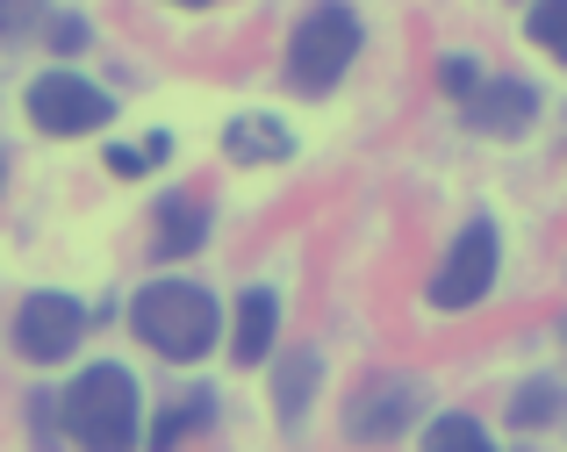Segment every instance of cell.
I'll return each instance as SVG.
<instances>
[{
  "mask_svg": "<svg viewBox=\"0 0 567 452\" xmlns=\"http://www.w3.org/2000/svg\"><path fill=\"white\" fill-rule=\"evenodd\" d=\"M130 323H137V338L158 359H202L216 345L223 316L208 301V288H194V280H152V288L130 301Z\"/></svg>",
  "mask_w": 567,
  "mask_h": 452,
  "instance_id": "1",
  "label": "cell"
},
{
  "mask_svg": "<svg viewBox=\"0 0 567 452\" xmlns=\"http://www.w3.org/2000/svg\"><path fill=\"white\" fill-rule=\"evenodd\" d=\"M65 431L80 452H137V381L123 367H86L65 388Z\"/></svg>",
  "mask_w": 567,
  "mask_h": 452,
  "instance_id": "2",
  "label": "cell"
},
{
  "mask_svg": "<svg viewBox=\"0 0 567 452\" xmlns=\"http://www.w3.org/2000/svg\"><path fill=\"white\" fill-rule=\"evenodd\" d=\"M360 58V14L346 0H323L295 22V43H288V86L295 94H331L346 80V65Z\"/></svg>",
  "mask_w": 567,
  "mask_h": 452,
  "instance_id": "3",
  "label": "cell"
},
{
  "mask_svg": "<svg viewBox=\"0 0 567 452\" xmlns=\"http://www.w3.org/2000/svg\"><path fill=\"white\" fill-rule=\"evenodd\" d=\"M496 266H503V237L488 216H474L467 230L445 245L439 274H431V309H474L488 288H496Z\"/></svg>",
  "mask_w": 567,
  "mask_h": 452,
  "instance_id": "4",
  "label": "cell"
},
{
  "mask_svg": "<svg viewBox=\"0 0 567 452\" xmlns=\"http://www.w3.org/2000/svg\"><path fill=\"white\" fill-rule=\"evenodd\" d=\"M115 115V101L101 94L94 80H80V72H43L37 86H29V123L43 130V137H86V130H101Z\"/></svg>",
  "mask_w": 567,
  "mask_h": 452,
  "instance_id": "5",
  "label": "cell"
},
{
  "mask_svg": "<svg viewBox=\"0 0 567 452\" xmlns=\"http://www.w3.org/2000/svg\"><path fill=\"white\" fill-rule=\"evenodd\" d=\"M80 338H86V309L72 295H29L22 309H14V345H22V359H37V367H58Z\"/></svg>",
  "mask_w": 567,
  "mask_h": 452,
  "instance_id": "6",
  "label": "cell"
},
{
  "mask_svg": "<svg viewBox=\"0 0 567 452\" xmlns=\"http://www.w3.org/2000/svg\"><path fill=\"white\" fill-rule=\"evenodd\" d=\"M460 109H467V130H482V137H525V130L539 123V86L496 72V80H482Z\"/></svg>",
  "mask_w": 567,
  "mask_h": 452,
  "instance_id": "7",
  "label": "cell"
},
{
  "mask_svg": "<svg viewBox=\"0 0 567 452\" xmlns=\"http://www.w3.org/2000/svg\"><path fill=\"white\" fill-rule=\"evenodd\" d=\"M416 381H374V388H360V402H352V417H346V431L360 445H388L395 431H410V417H416Z\"/></svg>",
  "mask_w": 567,
  "mask_h": 452,
  "instance_id": "8",
  "label": "cell"
},
{
  "mask_svg": "<svg viewBox=\"0 0 567 452\" xmlns=\"http://www.w3.org/2000/svg\"><path fill=\"white\" fill-rule=\"evenodd\" d=\"M274 330H280V295L274 288H245L237 295V330H230L237 367H259V359L274 352Z\"/></svg>",
  "mask_w": 567,
  "mask_h": 452,
  "instance_id": "9",
  "label": "cell"
},
{
  "mask_svg": "<svg viewBox=\"0 0 567 452\" xmlns=\"http://www.w3.org/2000/svg\"><path fill=\"white\" fill-rule=\"evenodd\" d=\"M208 237V208L194 202V194H166L158 202V230H152V251L158 259H181V251H194Z\"/></svg>",
  "mask_w": 567,
  "mask_h": 452,
  "instance_id": "10",
  "label": "cell"
},
{
  "mask_svg": "<svg viewBox=\"0 0 567 452\" xmlns=\"http://www.w3.org/2000/svg\"><path fill=\"white\" fill-rule=\"evenodd\" d=\"M223 151L245 158V165H274V158H288V151H295V137L274 123V115H237V123L223 130Z\"/></svg>",
  "mask_w": 567,
  "mask_h": 452,
  "instance_id": "11",
  "label": "cell"
},
{
  "mask_svg": "<svg viewBox=\"0 0 567 452\" xmlns=\"http://www.w3.org/2000/svg\"><path fill=\"white\" fill-rule=\"evenodd\" d=\"M560 417H567V388L554 373H539V381H525L511 396V424L517 431H546V424H560Z\"/></svg>",
  "mask_w": 567,
  "mask_h": 452,
  "instance_id": "12",
  "label": "cell"
},
{
  "mask_svg": "<svg viewBox=\"0 0 567 452\" xmlns=\"http://www.w3.org/2000/svg\"><path fill=\"white\" fill-rule=\"evenodd\" d=\"M208 410H216L208 396H187V402H173V410H166V417L152 424V452H181V445L194 439V431L208 424Z\"/></svg>",
  "mask_w": 567,
  "mask_h": 452,
  "instance_id": "13",
  "label": "cell"
},
{
  "mask_svg": "<svg viewBox=\"0 0 567 452\" xmlns=\"http://www.w3.org/2000/svg\"><path fill=\"white\" fill-rule=\"evenodd\" d=\"M424 452H496V445H488V431L474 424V417L445 410V417H431V424H424Z\"/></svg>",
  "mask_w": 567,
  "mask_h": 452,
  "instance_id": "14",
  "label": "cell"
},
{
  "mask_svg": "<svg viewBox=\"0 0 567 452\" xmlns=\"http://www.w3.org/2000/svg\"><path fill=\"white\" fill-rule=\"evenodd\" d=\"M309 396H317V352H295L288 367H280V381H274V402H280V417H302L309 410Z\"/></svg>",
  "mask_w": 567,
  "mask_h": 452,
  "instance_id": "15",
  "label": "cell"
},
{
  "mask_svg": "<svg viewBox=\"0 0 567 452\" xmlns=\"http://www.w3.org/2000/svg\"><path fill=\"white\" fill-rule=\"evenodd\" d=\"M525 37L539 43L554 65H567V0H532V14H525Z\"/></svg>",
  "mask_w": 567,
  "mask_h": 452,
  "instance_id": "16",
  "label": "cell"
},
{
  "mask_svg": "<svg viewBox=\"0 0 567 452\" xmlns=\"http://www.w3.org/2000/svg\"><path fill=\"white\" fill-rule=\"evenodd\" d=\"M158 158H166V137H152V144H115V151H109V173L137 179V173H152Z\"/></svg>",
  "mask_w": 567,
  "mask_h": 452,
  "instance_id": "17",
  "label": "cell"
},
{
  "mask_svg": "<svg viewBox=\"0 0 567 452\" xmlns=\"http://www.w3.org/2000/svg\"><path fill=\"white\" fill-rule=\"evenodd\" d=\"M439 86H445L453 101H467L474 86H482V65H474V58H445V65H439Z\"/></svg>",
  "mask_w": 567,
  "mask_h": 452,
  "instance_id": "18",
  "label": "cell"
},
{
  "mask_svg": "<svg viewBox=\"0 0 567 452\" xmlns=\"http://www.w3.org/2000/svg\"><path fill=\"white\" fill-rule=\"evenodd\" d=\"M43 14V0H0V37H29Z\"/></svg>",
  "mask_w": 567,
  "mask_h": 452,
  "instance_id": "19",
  "label": "cell"
},
{
  "mask_svg": "<svg viewBox=\"0 0 567 452\" xmlns=\"http://www.w3.org/2000/svg\"><path fill=\"white\" fill-rule=\"evenodd\" d=\"M51 43H58V51H86V22H80V14H58V22H51Z\"/></svg>",
  "mask_w": 567,
  "mask_h": 452,
  "instance_id": "20",
  "label": "cell"
},
{
  "mask_svg": "<svg viewBox=\"0 0 567 452\" xmlns=\"http://www.w3.org/2000/svg\"><path fill=\"white\" fill-rule=\"evenodd\" d=\"M0 187H8V151H0Z\"/></svg>",
  "mask_w": 567,
  "mask_h": 452,
  "instance_id": "21",
  "label": "cell"
},
{
  "mask_svg": "<svg viewBox=\"0 0 567 452\" xmlns=\"http://www.w3.org/2000/svg\"><path fill=\"white\" fill-rule=\"evenodd\" d=\"M181 8H208V0H181Z\"/></svg>",
  "mask_w": 567,
  "mask_h": 452,
  "instance_id": "22",
  "label": "cell"
}]
</instances>
